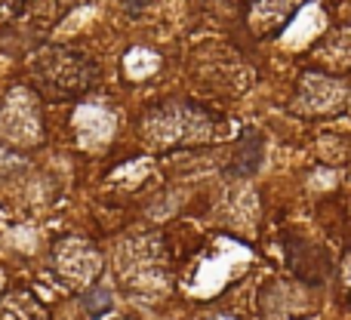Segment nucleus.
<instances>
[{
    "instance_id": "obj_10",
    "label": "nucleus",
    "mask_w": 351,
    "mask_h": 320,
    "mask_svg": "<svg viewBox=\"0 0 351 320\" xmlns=\"http://www.w3.org/2000/svg\"><path fill=\"white\" fill-rule=\"evenodd\" d=\"M342 284H346V290L351 296V253L346 256V262H342Z\"/></svg>"
},
{
    "instance_id": "obj_1",
    "label": "nucleus",
    "mask_w": 351,
    "mask_h": 320,
    "mask_svg": "<svg viewBox=\"0 0 351 320\" xmlns=\"http://www.w3.org/2000/svg\"><path fill=\"white\" fill-rule=\"evenodd\" d=\"M142 136L152 148L200 145L213 139V117L191 102H167L145 114Z\"/></svg>"
},
{
    "instance_id": "obj_4",
    "label": "nucleus",
    "mask_w": 351,
    "mask_h": 320,
    "mask_svg": "<svg viewBox=\"0 0 351 320\" xmlns=\"http://www.w3.org/2000/svg\"><path fill=\"white\" fill-rule=\"evenodd\" d=\"M348 105V86L339 77L324 71H305L299 77L296 96H293V111L305 117H327L339 114Z\"/></svg>"
},
{
    "instance_id": "obj_8",
    "label": "nucleus",
    "mask_w": 351,
    "mask_h": 320,
    "mask_svg": "<svg viewBox=\"0 0 351 320\" xmlns=\"http://www.w3.org/2000/svg\"><path fill=\"white\" fill-rule=\"evenodd\" d=\"M346 136H321L317 139V154H321V160H327V163H348L351 160V154L346 151H339V145H346Z\"/></svg>"
},
{
    "instance_id": "obj_3",
    "label": "nucleus",
    "mask_w": 351,
    "mask_h": 320,
    "mask_svg": "<svg viewBox=\"0 0 351 320\" xmlns=\"http://www.w3.org/2000/svg\"><path fill=\"white\" fill-rule=\"evenodd\" d=\"M0 136L6 145L34 148L43 142V111L40 99L28 86H12L0 105Z\"/></svg>"
},
{
    "instance_id": "obj_5",
    "label": "nucleus",
    "mask_w": 351,
    "mask_h": 320,
    "mask_svg": "<svg viewBox=\"0 0 351 320\" xmlns=\"http://www.w3.org/2000/svg\"><path fill=\"white\" fill-rule=\"evenodd\" d=\"M56 271L65 284H71L74 290H84L102 271V256L93 243H86L84 237H65L56 247Z\"/></svg>"
},
{
    "instance_id": "obj_7",
    "label": "nucleus",
    "mask_w": 351,
    "mask_h": 320,
    "mask_svg": "<svg viewBox=\"0 0 351 320\" xmlns=\"http://www.w3.org/2000/svg\"><path fill=\"white\" fill-rule=\"evenodd\" d=\"M0 320H47L43 308L28 293H10L0 299Z\"/></svg>"
},
{
    "instance_id": "obj_6",
    "label": "nucleus",
    "mask_w": 351,
    "mask_h": 320,
    "mask_svg": "<svg viewBox=\"0 0 351 320\" xmlns=\"http://www.w3.org/2000/svg\"><path fill=\"white\" fill-rule=\"evenodd\" d=\"M114 111L96 102L80 105L77 114H74V130H77V139L84 148L108 145V139H114Z\"/></svg>"
},
{
    "instance_id": "obj_2",
    "label": "nucleus",
    "mask_w": 351,
    "mask_h": 320,
    "mask_svg": "<svg viewBox=\"0 0 351 320\" xmlns=\"http://www.w3.org/2000/svg\"><path fill=\"white\" fill-rule=\"evenodd\" d=\"M31 74H34L37 86H40L47 96H62V99L84 93L93 80L90 62L74 56L71 49H43L34 59Z\"/></svg>"
},
{
    "instance_id": "obj_9",
    "label": "nucleus",
    "mask_w": 351,
    "mask_h": 320,
    "mask_svg": "<svg viewBox=\"0 0 351 320\" xmlns=\"http://www.w3.org/2000/svg\"><path fill=\"white\" fill-rule=\"evenodd\" d=\"M22 6H25V0H0V28L10 25L22 12Z\"/></svg>"
}]
</instances>
